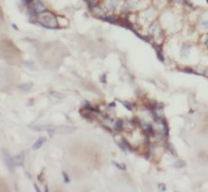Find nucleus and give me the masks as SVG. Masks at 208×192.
I'll use <instances>...</instances> for the list:
<instances>
[{
  "label": "nucleus",
  "mask_w": 208,
  "mask_h": 192,
  "mask_svg": "<svg viewBox=\"0 0 208 192\" xmlns=\"http://www.w3.org/2000/svg\"><path fill=\"white\" fill-rule=\"evenodd\" d=\"M46 142V138H39L35 143H34V145H33V148L34 149H39L40 147L43 145V143Z\"/></svg>",
  "instance_id": "nucleus-5"
},
{
  "label": "nucleus",
  "mask_w": 208,
  "mask_h": 192,
  "mask_svg": "<svg viewBox=\"0 0 208 192\" xmlns=\"http://www.w3.org/2000/svg\"><path fill=\"white\" fill-rule=\"evenodd\" d=\"M205 44H206V46L208 47V35H207V37H206V41H205Z\"/></svg>",
  "instance_id": "nucleus-17"
},
{
  "label": "nucleus",
  "mask_w": 208,
  "mask_h": 192,
  "mask_svg": "<svg viewBox=\"0 0 208 192\" xmlns=\"http://www.w3.org/2000/svg\"><path fill=\"white\" fill-rule=\"evenodd\" d=\"M52 95H54V96H57L58 98H63V97H64L63 95H59V94H56V93H53Z\"/></svg>",
  "instance_id": "nucleus-16"
},
{
  "label": "nucleus",
  "mask_w": 208,
  "mask_h": 192,
  "mask_svg": "<svg viewBox=\"0 0 208 192\" xmlns=\"http://www.w3.org/2000/svg\"><path fill=\"white\" fill-rule=\"evenodd\" d=\"M37 21L41 26L49 28V29H55V28L58 27L56 18H55V16L53 14L49 13V11H45V13L38 15Z\"/></svg>",
  "instance_id": "nucleus-1"
},
{
  "label": "nucleus",
  "mask_w": 208,
  "mask_h": 192,
  "mask_svg": "<svg viewBox=\"0 0 208 192\" xmlns=\"http://www.w3.org/2000/svg\"><path fill=\"white\" fill-rule=\"evenodd\" d=\"M14 160H15L16 165H21L22 163H23V161H24V156L23 155H18L17 157L14 158Z\"/></svg>",
  "instance_id": "nucleus-7"
},
{
  "label": "nucleus",
  "mask_w": 208,
  "mask_h": 192,
  "mask_svg": "<svg viewBox=\"0 0 208 192\" xmlns=\"http://www.w3.org/2000/svg\"><path fill=\"white\" fill-rule=\"evenodd\" d=\"M117 4V0H106L105 5L108 9H114Z\"/></svg>",
  "instance_id": "nucleus-4"
},
{
  "label": "nucleus",
  "mask_w": 208,
  "mask_h": 192,
  "mask_svg": "<svg viewBox=\"0 0 208 192\" xmlns=\"http://www.w3.org/2000/svg\"><path fill=\"white\" fill-rule=\"evenodd\" d=\"M115 129H116L117 131H122V130L124 129V123H123L122 120H117V121L115 122Z\"/></svg>",
  "instance_id": "nucleus-8"
},
{
  "label": "nucleus",
  "mask_w": 208,
  "mask_h": 192,
  "mask_svg": "<svg viewBox=\"0 0 208 192\" xmlns=\"http://www.w3.org/2000/svg\"><path fill=\"white\" fill-rule=\"evenodd\" d=\"M63 177H64V180H65V182H66V183H68V182H69V178L67 177L66 173H63Z\"/></svg>",
  "instance_id": "nucleus-14"
},
{
  "label": "nucleus",
  "mask_w": 208,
  "mask_h": 192,
  "mask_svg": "<svg viewBox=\"0 0 208 192\" xmlns=\"http://www.w3.org/2000/svg\"><path fill=\"white\" fill-rule=\"evenodd\" d=\"M190 46H183L182 47V50H181V55H183V56H188V54H189V52H190Z\"/></svg>",
  "instance_id": "nucleus-9"
},
{
  "label": "nucleus",
  "mask_w": 208,
  "mask_h": 192,
  "mask_svg": "<svg viewBox=\"0 0 208 192\" xmlns=\"http://www.w3.org/2000/svg\"><path fill=\"white\" fill-rule=\"evenodd\" d=\"M159 188H160V190H162V191H165V190H166V187H165V185H164V184H159Z\"/></svg>",
  "instance_id": "nucleus-15"
},
{
  "label": "nucleus",
  "mask_w": 208,
  "mask_h": 192,
  "mask_svg": "<svg viewBox=\"0 0 208 192\" xmlns=\"http://www.w3.org/2000/svg\"><path fill=\"white\" fill-rule=\"evenodd\" d=\"M118 145H119V147H121L124 151H131V150H132V147H131L126 141H124L123 143H119Z\"/></svg>",
  "instance_id": "nucleus-6"
},
{
  "label": "nucleus",
  "mask_w": 208,
  "mask_h": 192,
  "mask_svg": "<svg viewBox=\"0 0 208 192\" xmlns=\"http://www.w3.org/2000/svg\"><path fill=\"white\" fill-rule=\"evenodd\" d=\"M31 87H32V84H31V83H29V84H22V85H20V88H22L23 90H29Z\"/></svg>",
  "instance_id": "nucleus-10"
},
{
  "label": "nucleus",
  "mask_w": 208,
  "mask_h": 192,
  "mask_svg": "<svg viewBox=\"0 0 208 192\" xmlns=\"http://www.w3.org/2000/svg\"><path fill=\"white\" fill-rule=\"evenodd\" d=\"M3 161L4 163L6 164L7 168L9 169V171H14L15 169V166H16V163H15V160H14V158H12L9 155H7L5 152L3 153Z\"/></svg>",
  "instance_id": "nucleus-3"
},
{
  "label": "nucleus",
  "mask_w": 208,
  "mask_h": 192,
  "mask_svg": "<svg viewBox=\"0 0 208 192\" xmlns=\"http://www.w3.org/2000/svg\"><path fill=\"white\" fill-rule=\"evenodd\" d=\"M184 165H185V163L182 162V161H178V162L175 163V167H182V166H184Z\"/></svg>",
  "instance_id": "nucleus-13"
},
{
  "label": "nucleus",
  "mask_w": 208,
  "mask_h": 192,
  "mask_svg": "<svg viewBox=\"0 0 208 192\" xmlns=\"http://www.w3.org/2000/svg\"><path fill=\"white\" fill-rule=\"evenodd\" d=\"M200 25H201V27H202L203 29H208V21L202 20V21L200 22Z\"/></svg>",
  "instance_id": "nucleus-11"
},
{
  "label": "nucleus",
  "mask_w": 208,
  "mask_h": 192,
  "mask_svg": "<svg viewBox=\"0 0 208 192\" xmlns=\"http://www.w3.org/2000/svg\"><path fill=\"white\" fill-rule=\"evenodd\" d=\"M27 4H28V7H29V10L35 16H38L42 13H45V11H47L46 6L43 5L39 0H32L31 2H29Z\"/></svg>",
  "instance_id": "nucleus-2"
},
{
  "label": "nucleus",
  "mask_w": 208,
  "mask_h": 192,
  "mask_svg": "<svg viewBox=\"0 0 208 192\" xmlns=\"http://www.w3.org/2000/svg\"><path fill=\"white\" fill-rule=\"evenodd\" d=\"M86 1H87V3L89 4L91 7H94V6H95V3H96V1H97V0H86Z\"/></svg>",
  "instance_id": "nucleus-12"
}]
</instances>
